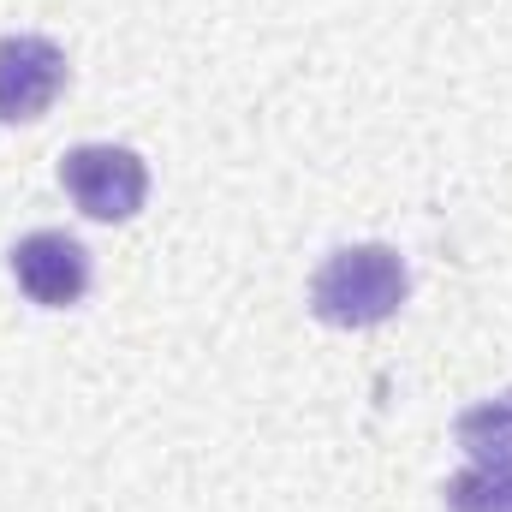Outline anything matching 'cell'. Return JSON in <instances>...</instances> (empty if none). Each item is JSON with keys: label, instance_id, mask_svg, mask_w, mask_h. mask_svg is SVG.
Here are the masks:
<instances>
[{"label": "cell", "instance_id": "cell-2", "mask_svg": "<svg viewBox=\"0 0 512 512\" xmlns=\"http://www.w3.org/2000/svg\"><path fill=\"white\" fill-rule=\"evenodd\" d=\"M60 185L90 221H131L149 197V167L126 143H78L60 155Z\"/></svg>", "mask_w": 512, "mask_h": 512}, {"label": "cell", "instance_id": "cell-4", "mask_svg": "<svg viewBox=\"0 0 512 512\" xmlns=\"http://www.w3.org/2000/svg\"><path fill=\"white\" fill-rule=\"evenodd\" d=\"M12 280H18V292H24L30 304L66 310V304H78V298L90 292V251H84L72 233H54V227L24 233V239L12 245Z\"/></svg>", "mask_w": 512, "mask_h": 512}, {"label": "cell", "instance_id": "cell-1", "mask_svg": "<svg viewBox=\"0 0 512 512\" xmlns=\"http://www.w3.org/2000/svg\"><path fill=\"white\" fill-rule=\"evenodd\" d=\"M411 292L405 256L393 245H346L310 274V310L328 328H376Z\"/></svg>", "mask_w": 512, "mask_h": 512}, {"label": "cell", "instance_id": "cell-5", "mask_svg": "<svg viewBox=\"0 0 512 512\" xmlns=\"http://www.w3.org/2000/svg\"><path fill=\"white\" fill-rule=\"evenodd\" d=\"M453 435L477 465H512V387L483 399V405H471V411H459Z\"/></svg>", "mask_w": 512, "mask_h": 512}, {"label": "cell", "instance_id": "cell-3", "mask_svg": "<svg viewBox=\"0 0 512 512\" xmlns=\"http://www.w3.org/2000/svg\"><path fill=\"white\" fill-rule=\"evenodd\" d=\"M66 90V48L48 36H6L0 42V120L24 126L42 120Z\"/></svg>", "mask_w": 512, "mask_h": 512}, {"label": "cell", "instance_id": "cell-6", "mask_svg": "<svg viewBox=\"0 0 512 512\" xmlns=\"http://www.w3.org/2000/svg\"><path fill=\"white\" fill-rule=\"evenodd\" d=\"M447 512H512V465H471L447 477Z\"/></svg>", "mask_w": 512, "mask_h": 512}]
</instances>
